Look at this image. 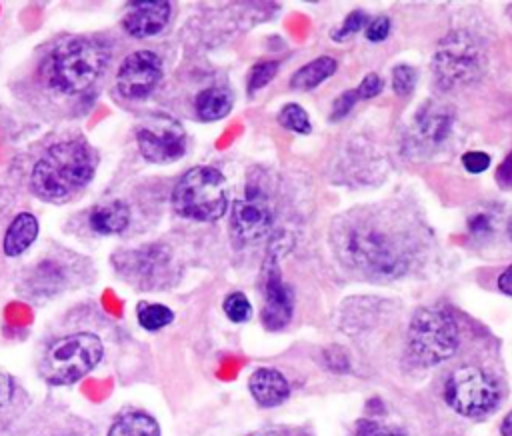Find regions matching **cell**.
Here are the masks:
<instances>
[{
	"mask_svg": "<svg viewBox=\"0 0 512 436\" xmlns=\"http://www.w3.org/2000/svg\"><path fill=\"white\" fill-rule=\"evenodd\" d=\"M102 352L104 348L96 334H68L46 348L38 372L52 386L74 384L100 362Z\"/></svg>",
	"mask_w": 512,
	"mask_h": 436,
	"instance_id": "5",
	"label": "cell"
},
{
	"mask_svg": "<svg viewBox=\"0 0 512 436\" xmlns=\"http://www.w3.org/2000/svg\"><path fill=\"white\" fill-rule=\"evenodd\" d=\"M408 346L412 356L424 366L450 358L458 348V324L454 316L440 306L420 308L408 326Z\"/></svg>",
	"mask_w": 512,
	"mask_h": 436,
	"instance_id": "6",
	"label": "cell"
},
{
	"mask_svg": "<svg viewBox=\"0 0 512 436\" xmlns=\"http://www.w3.org/2000/svg\"><path fill=\"white\" fill-rule=\"evenodd\" d=\"M366 22H368L366 12H362V10L350 12V14L344 18V24L334 32V40H344V38H348L350 34H356L360 28L366 26Z\"/></svg>",
	"mask_w": 512,
	"mask_h": 436,
	"instance_id": "28",
	"label": "cell"
},
{
	"mask_svg": "<svg viewBox=\"0 0 512 436\" xmlns=\"http://www.w3.org/2000/svg\"><path fill=\"white\" fill-rule=\"evenodd\" d=\"M174 320V312L164 306V304H154V302H146L138 306V324L144 330H160L164 326H168Z\"/></svg>",
	"mask_w": 512,
	"mask_h": 436,
	"instance_id": "22",
	"label": "cell"
},
{
	"mask_svg": "<svg viewBox=\"0 0 512 436\" xmlns=\"http://www.w3.org/2000/svg\"><path fill=\"white\" fill-rule=\"evenodd\" d=\"M160 78V56L152 50H136L122 60L116 72V86L126 100H142L158 86Z\"/></svg>",
	"mask_w": 512,
	"mask_h": 436,
	"instance_id": "10",
	"label": "cell"
},
{
	"mask_svg": "<svg viewBox=\"0 0 512 436\" xmlns=\"http://www.w3.org/2000/svg\"><path fill=\"white\" fill-rule=\"evenodd\" d=\"M96 172V154L88 142L72 138L52 144L34 164L32 190L52 202H62L80 192Z\"/></svg>",
	"mask_w": 512,
	"mask_h": 436,
	"instance_id": "2",
	"label": "cell"
},
{
	"mask_svg": "<svg viewBox=\"0 0 512 436\" xmlns=\"http://www.w3.org/2000/svg\"><path fill=\"white\" fill-rule=\"evenodd\" d=\"M336 72V60L332 56H320L300 70H296L290 78V86L296 90H310L316 88L320 82L330 78Z\"/></svg>",
	"mask_w": 512,
	"mask_h": 436,
	"instance_id": "19",
	"label": "cell"
},
{
	"mask_svg": "<svg viewBox=\"0 0 512 436\" xmlns=\"http://www.w3.org/2000/svg\"><path fill=\"white\" fill-rule=\"evenodd\" d=\"M462 164L468 172L472 174H478V172H484L488 166H490V156L486 152H478V150H472V152H466L462 156Z\"/></svg>",
	"mask_w": 512,
	"mask_h": 436,
	"instance_id": "30",
	"label": "cell"
},
{
	"mask_svg": "<svg viewBox=\"0 0 512 436\" xmlns=\"http://www.w3.org/2000/svg\"><path fill=\"white\" fill-rule=\"evenodd\" d=\"M278 122L296 132V134H308L312 130V124H310V118L306 114V110L298 104H286L280 112H278Z\"/></svg>",
	"mask_w": 512,
	"mask_h": 436,
	"instance_id": "23",
	"label": "cell"
},
{
	"mask_svg": "<svg viewBox=\"0 0 512 436\" xmlns=\"http://www.w3.org/2000/svg\"><path fill=\"white\" fill-rule=\"evenodd\" d=\"M356 100H358L356 90H346V92H342V94L334 100V104H332V118H334V120L344 118V116L348 114V110L356 104Z\"/></svg>",
	"mask_w": 512,
	"mask_h": 436,
	"instance_id": "31",
	"label": "cell"
},
{
	"mask_svg": "<svg viewBox=\"0 0 512 436\" xmlns=\"http://www.w3.org/2000/svg\"><path fill=\"white\" fill-rule=\"evenodd\" d=\"M250 436H280L276 432H256V434H250Z\"/></svg>",
	"mask_w": 512,
	"mask_h": 436,
	"instance_id": "37",
	"label": "cell"
},
{
	"mask_svg": "<svg viewBox=\"0 0 512 436\" xmlns=\"http://www.w3.org/2000/svg\"><path fill=\"white\" fill-rule=\"evenodd\" d=\"M450 124H452V116L444 108L434 104L422 108V114L416 118L418 134L430 142H440L448 134Z\"/></svg>",
	"mask_w": 512,
	"mask_h": 436,
	"instance_id": "20",
	"label": "cell"
},
{
	"mask_svg": "<svg viewBox=\"0 0 512 436\" xmlns=\"http://www.w3.org/2000/svg\"><path fill=\"white\" fill-rule=\"evenodd\" d=\"M232 104H234V96L226 86H210L196 96L194 108L200 120L212 122V120L224 118L232 110Z\"/></svg>",
	"mask_w": 512,
	"mask_h": 436,
	"instance_id": "18",
	"label": "cell"
},
{
	"mask_svg": "<svg viewBox=\"0 0 512 436\" xmlns=\"http://www.w3.org/2000/svg\"><path fill=\"white\" fill-rule=\"evenodd\" d=\"M250 394L260 406L272 408L288 398V380L274 368H258L248 380Z\"/></svg>",
	"mask_w": 512,
	"mask_h": 436,
	"instance_id": "15",
	"label": "cell"
},
{
	"mask_svg": "<svg viewBox=\"0 0 512 436\" xmlns=\"http://www.w3.org/2000/svg\"><path fill=\"white\" fill-rule=\"evenodd\" d=\"M482 72V54L466 32L448 34L434 56V74L444 88H456L474 82Z\"/></svg>",
	"mask_w": 512,
	"mask_h": 436,
	"instance_id": "8",
	"label": "cell"
},
{
	"mask_svg": "<svg viewBox=\"0 0 512 436\" xmlns=\"http://www.w3.org/2000/svg\"><path fill=\"white\" fill-rule=\"evenodd\" d=\"M264 308L262 322L268 330H278L288 324L292 316V294L284 284L280 270L274 262L266 270V286H264Z\"/></svg>",
	"mask_w": 512,
	"mask_h": 436,
	"instance_id": "13",
	"label": "cell"
},
{
	"mask_svg": "<svg viewBox=\"0 0 512 436\" xmlns=\"http://www.w3.org/2000/svg\"><path fill=\"white\" fill-rule=\"evenodd\" d=\"M140 154L156 164L174 162L186 152V132L178 120L168 114H152L136 128Z\"/></svg>",
	"mask_w": 512,
	"mask_h": 436,
	"instance_id": "9",
	"label": "cell"
},
{
	"mask_svg": "<svg viewBox=\"0 0 512 436\" xmlns=\"http://www.w3.org/2000/svg\"><path fill=\"white\" fill-rule=\"evenodd\" d=\"M12 398V380L8 374L0 372V406H4Z\"/></svg>",
	"mask_w": 512,
	"mask_h": 436,
	"instance_id": "33",
	"label": "cell"
},
{
	"mask_svg": "<svg viewBox=\"0 0 512 436\" xmlns=\"http://www.w3.org/2000/svg\"><path fill=\"white\" fill-rule=\"evenodd\" d=\"M272 222V210L264 192L250 184L246 186V194L232 204V218L230 226L238 240L254 242L262 238Z\"/></svg>",
	"mask_w": 512,
	"mask_h": 436,
	"instance_id": "12",
	"label": "cell"
},
{
	"mask_svg": "<svg viewBox=\"0 0 512 436\" xmlns=\"http://www.w3.org/2000/svg\"><path fill=\"white\" fill-rule=\"evenodd\" d=\"M354 436H406L400 428L388 426L378 420H360Z\"/></svg>",
	"mask_w": 512,
	"mask_h": 436,
	"instance_id": "27",
	"label": "cell"
},
{
	"mask_svg": "<svg viewBox=\"0 0 512 436\" xmlns=\"http://www.w3.org/2000/svg\"><path fill=\"white\" fill-rule=\"evenodd\" d=\"M108 436H160V426L144 412H126L110 426Z\"/></svg>",
	"mask_w": 512,
	"mask_h": 436,
	"instance_id": "21",
	"label": "cell"
},
{
	"mask_svg": "<svg viewBox=\"0 0 512 436\" xmlns=\"http://www.w3.org/2000/svg\"><path fill=\"white\" fill-rule=\"evenodd\" d=\"M108 50L94 38L72 36L58 42L40 64L42 84L58 94L76 96L86 92L102 76Z\"/></svg>",
	"mask_w": 512,
	"mask_h": 436,
	"instance_id": "3",
	"label": "cell"
},
{
	"mask_svg": "<svg viewBox=\"0 0 512 436\" xmlns=\"http://www.w3.org/2000/svg\"><path fill=\"white\" fill-rule=\"evenodd\" d=\"M388 32H390V20L386 16H378L366 24V38L370 42L386 40Z\"/></svg>",
	"mask_w": 512,
	"mask_h": 436,
	"instance_id": "29",
	"label": "cell"
},
{
	"mask_svg": "<svg viewBox=\"0 0 512 436\" xmlns=\"http://www.w3.org/2000/svg\"><path fill=\"white\" fill-rule=\"evenodd\" d=\"M224 314L232 322H246L252 314V306H250L248 298L242 292H232L224 300Z\"/></svg>",
	"mask_w": 512,
	"mask_h": 436,
	"instance_id": "24",
	"label": "cell"
},
{
	"mask_svg": "<svg viewBox=\"0 0 512 436\" xmlns=\"http://www.w3.org/2000/svg\"><path fill=\"white\" fill-rule=\"evenodd\" d=\"M112 260L118 274H122L126 282L140 288L158 286L170 262L168 252L158 244L116 252Z\"/></svg>",
	"mask_w": 512,
	"mask_h": 436,
	"instance_id": "11",
	"label": "cell"
},
{
	"mask_svg": "<svg viewBox=\"0 0 512 436\" xmlns=\"http://www.w3.org/2000/svg\"><path fill=\"white\" fill-rule=\"evenodd\" d=\"M498 288H500V292L512 296V264L500 274V278H498Z\"/></svg>",
	"mask_w": 512,
	"mask_h": 436,
	"instance_id": "34",
	"label": "cell"
},
{
	"mask_svg": "<svg viewBox=\"0 0 512 436\" xmlns=\"http://www.w3.org/2000/svg\"><path fill=\"white\" fill-rule=\"evenodd\" d=\"M380 90H382V78L372 72L362 78V82L356 88V94L358 98H374L376 94H380Z\"/></svg>",
	"mask_w": 512,
	"mask_h": 436,
	"instance_id": "32",
	"label": "cell"
},
{
	"mask_svg": "<svg viewBox=\"0 0 512 436\" xmlns=\"http://www.w3.org/2000/svg\"><path fill=\"white\" fill-rule=\"evenodd\" d=\"M500 432L502 436H512V412H508L502 420V426H500Z\"/></svg>",
	"mask_w": 512,
	"mask_h": 436,
	"instance_id": "36",
	"label": "cell"
},
{
	"mask_svg": "<svg viewBox=\"0 0 512 436\" xmlns=\"http://www.w3.org/2000/svg\"><path fill=\"white\" fill-rule=\"evenodd\" d=\"M36 236H38L36 216L30 214V212H20L10 222V226L4 234L2 250H4L6 256H20L22 252H26L32 246Z\"/></svg>",
	"mask_w": 512,
	"mask_h": 436,
	"instance_id": "17",
	"label": "cell"
},
{
	"mask_svg": "<svg viewBox=\"0 0 512 436\" xmlns=\"http://www.w3.org/2000/svg\"><path fill=\"white\" fill-rule=\"evenodd\" d=\"M276 70H278L276 60H262V62L254 64L250 70V78H248V90L256 92V90L264 88L274 78Z\"/></svg>",
	"mask_w": 512,
	"mask_h": 436,
	"instance_id": "25",
	"label": "cell"
},
{
	"mask_svg": "<svg viewBox=\"0 0 512 436\" xmlns=\"http://www.w3.org/2000/svg\"><path fill=\"white\" fill-rule=\"evenodd\" d=\"M334 246L342 262L370 276H400L418 248L410 220L394 210L370 208L342 216L334 228Z\"/></svg>",
	"mask_w": 512,
	"mask_h": 436,
	"instance_id": "1",
	"label": "cell"
},
{
	"mask_svg": "<svg viewBox=\"0 0 512 436\" xmlns=\"http://www.w3.org/2000/svg\"><path fill=\"white\" fill-rule=\"evenodd\" d=\"M498 176H500L502 184L512 186V154L508 156L506 162H502V166H500V170H498Z\"/></svg>",
	"mask_w": 512,
	"mask_h": 436,
	"instance_id": "35",
	"label": "cell"
},
{
	"mask_svg": "<svg viewBox=\"0 0 512 436\" xmlns=\"http://www.w3.org/2000/svg\"><path fill=\"white\" fill-rule=\"evenodd\" d=\"M172 204L184 218L198 222L218 220L228 208L226 178L212 166H194L176 182Z\"/></svg>",
	"mask_w": 512,
	"mask_h": 436,
	"instance_id": "4",
	"label": "cell"
},
{
	"mask_svg": "<svg viewBox=\"0 0 512 436\" xmlns=\"http://www.w3.org/2000/svg\"><path fill=\"white\" fill-rule=\"evenodd\" d=\"M170 18V2L164 0H138L128 4V14L122 24L134 38H148L158 34Z\"/></svg>",
	"mask_w": 512,
	"mask_h": 436,
	"instance_id": "14",
	"label": "cell"
},
{
	"mask_svg": "<svg viewBox=\"0 0 512 436\" xmlns=\"http://www.w3.org/2000/svg\"><path fill=\"white\" fill-rule=\"evenodd\" d=\"M88 224L98 234H120L130 224V208L122 200L102 202L92 208Z\"/></svg>",
	"mask_w": 512,
	"mask_h": 436,
	"instance_id": "16",
	"label": "cell"
},
{
	"mask_svg": "<svg viewBox=\"0 0 512 436\" xmlns=\"http://www.w3.org/2000/svg\"><path fill=\"white\" fill-rule=\"evenodd\" d=\"M416 86V70L408 64H398L392 70V88L398 96H408Z\"/></svg>",
	"mask_w": 512,
	"mask_h": 436,
	"instance_id": "26",
	"label": "cell"
},
{
	"mask_svg": "<svg viewBox=\"0 0 512 436\" xmlns=\"http://www.w3.org/2000/svg\"><path fill=\"white\" fill-rule=\"evenodd\" d=\"M446 402L462 416L476 418L492 412L500 400L496 380L476 366L454 370L444 384Z\"/></svg>",
	"mask_w": 512,
	"mask_h": 436,
	"instance_id": "7",
	"label": "cell"
}]
</instances>
